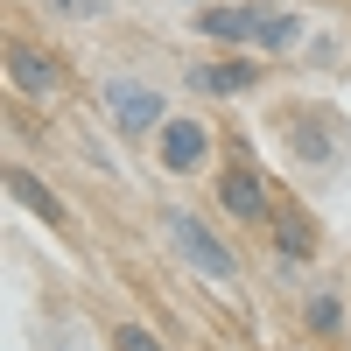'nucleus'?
<instances>
[{
	"label": "nucleus",
	"instance_id": "obj_7",
	"mask_svg": "<svg viewBox=\"0 0 351 351\" xmlns=\"http://www.w3.org/2000/svg\"><path fill=\"white\" fill-rule=\"evenodd\" d=\"M302 337H316V344H344L351 337V295L337 281L302 288Z\"/></svg>",
	"mask_w": 351,
	"mask_h": 351
},
{
	"label": "nucleus",
	"instance_id": "obj_11",
	"mask_svg": "<svg viewBox=\"0 0 351 351\" xmlns=\"http://www.w3.org/2000/svg\"><path fill=\"white\" fill-rule=\"evenodd\" d=\"M190 28L204 43H218V49H253V0L246 8H197Z\"/></svg>",
	"mask_w": 351,
	"mask_h": 351
},
{
	"label": "nucleus",
	"instance_id": "obj_10",
	"mask_svg": "<svg viewBox=\"0 0 351 351\" xmlns=\"http://www.w3.org/2000/svg\"><path fill=\"white\" fill-rule=\"evenodd\" d=\"M309 43V28L295 8H274V0H253V49L260 56H295Z\"/></svg>",
	"mask_w": 351,
	"mask_h": 351
},
{
	"label": "nucleus",
	"instance_id": "obj_5",
	"mask_svg": "<svg viewBox=\"0 0 351 351\" xmlns=\"http://www.w3.org/2000/svg\"><path fill=\"white\" fill-rule=\"evenodd\" d=\"M218 162V134H211V120H197V112H169L162 120V134H155V169L162 176H204Z\"/></svg>",
	"mask_w": 351,
	"mask_h": 351
},
{
	"label": "nucleus",
	"instance_id": "obj_1",
	"mask_svg": "<svg viewBox=\"0 0 351 351\" xmlns=\"http://www.w3.org/2000/svg\"><path fill=\"white\" fill-rule=\"evenodd\" d=\"M162 232H169L176 260H183L197 281H211V288H239V246H232L204 211H190V204H162Z\"/></svg>",
	"mask_w": 351,
	"mask_h": 351
},
{
	"label": "nucleus",
	"instance_id": "obj_4",
	"mask_svg": "<svg viewBox=\"0 0 351 351\" xmlns=\"http://www.w3.org/2000/svg\"><path fill=\"white\" fill-rule=\"evenodd\" d=\"M8 92L28 99V106H56V99L71 92L64 56L43 49V43H28V36H8Z\"/></svg>",
	"mask_w": 351,
	"mask_h": 351
},
{
	"label": "nucleus",
	"instance_id": "obj_12",
	"mask_svg": "<svg viewBox=\"0 0 351 351\" xmlns=\"http://www.w3.org/2000/svg\"><path fill=\"white\" fill-rule=\"evenodd\" d=\"M106 344H112V351H169V344H162V330L134 324V316H120V324L106 330Z\"/></svg>",
	"mask_w": 351,
	"mask_h": 351
},
{
	"label": "nucleus",
	"instance_id": "obj_13",
	"mask_svg": "<svg viewBox=\"0 0 351 351\" xmlns=\"http://www.w3.org/2000/svg\"><path fill=\"white\" fill-rule=\"evenodd\" d=\"M43 8L64 21H99V14H112V0H43Z\"/></svg>",
	"mask_w": 351,
	"mask_h": 351
},
{
	"label": "nucleus",
	"instance_id": "obj_8",
	"mask_svg": "<svg viewBox=\"0 0 351 351\" xmlns=\"http://www.w3.org/2000/svg\"><path fill=\"white\" fill-rule=\"evenodd\" d=\"M267 239H274V267H281V281H295V267H309V260H316V218L295 211V204H281L274 225H267Z\"/></svg>",
	"mask_w": 351,
	"mask_h": 351
},
{
	"label": "nucleus",
	"instance_id": "obj_2",
	"mask_svg": "<svg viewBox=\"0 0 351 351\" xmlns=\"http://www.w3.org/2000/svg\"><path fill=\"white\" fill-rule=\"evenodd\" d=\"M99 112L127 141H155L162 120H169V99H162V84H148V77H99Z\"/></svg>",
	"mask_w": 351,
	"mask_h": 351
},
{
	"label": "nucleus",
	"instance_id": "obj_9",
	"mask_svg": "<svg viewBox=\"0 0 351 351\" xmlns=\"http://www.w3.org/2000/svg\"><path fill=\"white\" fill-rule=\"evenodd\" d=\"M0 183H8V197L21 204V211H28V218H43L49 232H64V225H71V204H64V197H56V190L43 183V176H36V169H28V162H8V176H0Z\"/></svg>",
	"mask_w": 351,
	"mask_h": 351
},
{
	"label": "nucleus",
	"instance_id": "obj_6",
	"mask_svg": "<svg viewBox=\"0 0 351 351\" xmlns=\"http://www.w3.org/2000/svg\"><path fill=\"white\" fill-rule=\"evenodd\" d=\"M183 84L197 99H246V92H260L267 84V56H232V49H218V56H197V64L183 71Z\"/></svg>",
	"mask_w": 351,
	"mask_h": 351
},
{
	"label": "nucleus",
	"instance_id": "obj_14",
	"mask_svg": "<svg viewBox=\"0 0 351 351\" xmlns=\"http://www.w3.org/2000/svg\"><path fill=\"white\" fill-rule=\"evenodd\" d=\"M302 56H309V64H337V43H330V36H316V43H309Z\"/></svg>",
	"mask_w": 351,
	"mask_h": 351
},
{
	"label": "nucleus",
	"instance_id": "obj_15",
	"mask_svg": "<svg viewBox=\"0 0 351 351\" xmlns=\"http://www.w3.org/2000/svg\"><path fill=\"white\" fill-rule=\"evenodd\" d=\"M43 351H84V344H77L71 330H49V337H43Z\"/></svg>",
	"mask_w": 351,
	"mask_h": 351
},
{
	"label": "nucleus",
	"instance_id": "obj_3",
	"mask_svg": "<svg viewBox=\"0 0 351 351\" xmlns=\"http://www.w3.org/2000/svg\"><path fill=\"white\" fill-rule=\"evenodd\" d=\"M211 197H218V218H232V225H246V232H260V225H274V183L260 176L253 162H218V176H211Z\"/></svg>",
	"mask_w": 351,
	"mask_h": 351
}]
</instances>
